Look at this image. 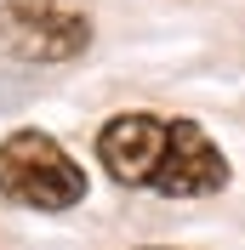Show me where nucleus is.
Masks as SVG:
<instances>
[{"mask_svg": "<svg viewBox=\"0 0 245 250\" xmlns=\"http://www.w3.org/2000/svg\"><path fill=\"white\" fill-rule=\"evenodd\" d=\"M222 188H228V159L205 137V125L171 120V154L160 165L154 193H166V199H199V193H222Z\"/></svg>", "mask_w": 245, "mask_h": 250, "instance_id": "obj_4", "label": "nucleus"}, {"mask_svg": "<svg viewBox=\"0 0 245 250\" xmlns=\"http://www.w3.org/2000/svg\"><path fill=\"white\" fill-rule=\"evenodd\" d=\"M92 46L86 0H0V57L69 62Z\"/></svg>", "mask_w": 245, "mask_h": 250, "instance_id": "obj_2", "label": "nucleus"}, {"mask_svg": "<svg viewBox=\"0 0 245 250\" xmlns=\"http://www.w3.org/2000/svg\"><path fill=\"white\" fill-rule=\"evenodd\" d=\"M0 199L29 210H69L86 199V171L51 131H12L0 142Z\"/></svg>", "mask_w": 245, "mask_h": 250, "instance_id": "obj_1", "label": "nucleus"}, {"mask_svg": "<svg viewBox=\"0 0 245 250\" xmlns=\"http://www.w3.org/2000/svg\"><path fill=\"white\" fill-rule=\"evenodd\" d=\"M166 154H171V120H154V114H120L97 131V165L120 188H148L154 193Z\"/></svg>", "mask_w": 245, "mask_h": 250, "instance_id": "obj_3", "label": "nucleus"}]
</instances>
